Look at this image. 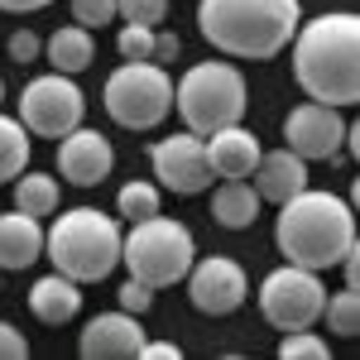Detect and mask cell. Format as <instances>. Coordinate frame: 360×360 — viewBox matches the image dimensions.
<instances>
[{
    "label": "cell",
    "mask_w": 360,
    "mask_h": 360,
    "mask_svg": "<svg viewBox=\"0 0 360 360\" xmlns=\"http://www.w3.org/2000/svg\"><path fill=\"white\" fill-rule=\"evenodd\" d=\"M293 44V82L307 101L356 106L360 101V20L351 10H327L303 20Z\"/></svg>",
    "instance_id": "cell-1"
},
{
    "label": "cell",
    "mask_w": 360,
    "mask_h": 360,
    "mask_svg": "<svg viewBox=\"0 0 360 360\" xmlns=\"http://www.w3.org/2000/svg\"><path fill=\"white\" fill-rule=\"evenodd\" d=\"M274 245L288 264H303V269L327 274V269L341 264L346 250H356V207L336 193L303 188L288 202H278Z\"/></svg>",
    "instance_id": "cell-2"
},
{
    "label": "cell",
    "mask_w": 360,
    "mask_h": 360,
    "mask_svg": "<svg viewBox=\"0 0 360 360\" xmlns=\"http://www.w3.org/2000/svg\"><path fill=\"white\" fill-rule=\"evenodd\" d=\"M303 25V0H197L202 39L226 58L264 63L288 49Z\"/></svg>",
    "instance_id": "cell-3"
},
{
    "label": "cell",
    "mask_w": 360,
    "mask_h": 360,
    "mask_svg": "<svg viewBox=\"0 0 360 360\" xmlns=\"http://www.w3.org/2000/svg\"><path fill=\"white\" fill-rule=\"evenodd\" d=\"M120 221L106 217L101 207H72L44 231V255L53 259L58 274L77 283H101L120 264Z\"/></svg>",
    "instance_id": "cell-4"
},
{
    "label": "cell",
    "mask_w": 360,
    "mask_h": 360,
    "mask_svg": "<svg viewBox=\"0 0 360 360\" xmlns=\"http://www.w3.org/2000/svg\"><path fill=\"white\" fill-rule=\"evenodd\" d=\"M193 259H197L193 231L178 217H164V212H154L144 221H130V231L120 236V264L130 269V278L149 283V288L183 283Z\"/></svg>",
    "instance_id": "cell-5"
},
{
    "label": "cell",
    "mask_w": 360,
    "mask_h": 360,
    "mask_svg": "<svg viewBox=\"0 0 360 360\" xmlns=\"http://www.w3.org/2000/svg\"><path fill=\"white\" fill-rule=\"evenodd\" d=\"M173 106L183 115V130L193 135H212L221 125H236L245 120V106H250V86H245V72L236 63H193L178 86H173Z\"/></svg>",
    "instance_id": "cell-6"
},
{
    "label": "cell",
    "mask_w": 360,
    "mask_h": 360,
    "mask_svg": "<svg viewBox=\"0 0 360 360\" xmlns=\"http://www.w3.org/2000/svg\"><path fill=\"white\" fill-rule=\"evenodd\" d=\"M173 111V77L164 63H120L106 77V115L120 130H154Z\"/></svg>",
    "instance_id": "cell-7"
},
{
    "label": "cell",
    "mask_w": 360,
    "mask_h": 360,
    "mask_svg": "<svg viewBox=\"0 0 360 360\" xmlns=\"http://www.w3.org/2000/svg\"><path fill=\"white\" fill-rule=\"evenodd\" d=\"M322 303H327L322 274L303 269V264H288V259L278 269H269L259 283V312L278 332H303L312 322H322Z\"/></svg>",
    "instance_id": "cell-8"
},
{
    "label": "cell",
    "mask_w": 360,
    "mask_h": 360,
    "mask_svg": "<svg viewBox=\"0 0 360 360\" xmlns=\"http://www.w3.org/2000/svg\"><path fill=\"white\" fill-rule=\"evenodd\" d=\"M82 115H86V96L68 72H44V77L25 82V91H20V125L39 139H63L68 130L82 125Z\"/></svg>",
    "instance_id": "cell-9"
},
{
    "label": "cell",
    "mask_w": 360,
    "mask_h": 360,
    "mask_svg": "<svg viewBox=\"0 0 360 360\" xmlns=\"http://www.w3.org/2000/svg\"><path fill=\"white\" fill-rule=\"evenodd\" d=\"M188 303L197 312H207V317H231V312H240L250 298V274L240 259H231V255H207V259H193V269H188Z\"/></svg>",
    "instance_id": "cell-10"
},
{
    "label": "cell",
    "mask_w": 360,
    "mask_h": 360,
    "mask_svg": "<svg viewBox=\"0 0 360 360\" xmlns=\"http://www.w3.org/2000/svg\"><path fill=\"white\" fill-rule=\"evenodd\" d=\"M149 168L159 178V188L178 197H197L212 188V164H207V149H202V135L193 130H178L168 139H154L149 149Z\"/></svg>",
    "instance_id": "cell-11"
},
{
    "label": "cell",
    "mask_w": 360,
    "mask_h": 360,
    "mask_svg": "<svg viewBox=\"0 0 360 360\" xmlns=\"http://www.w3.org/2000/svg\"><path fill=\"white\" fill-rule=\"evenodd\" d=\"M341 139H346V115L341 106H327V101H303L283 115V144L317 164V159H336L341 154Z\"/></svg>",
    "instance_id": "cell-12"
},
{
    "label": "cell",
    "mask_w": 360,
    "mask_h": 360,
    "mask_svg": "<svg viewBox=\"0 0 360 360\" xmlns=\"http://www.w3.org/2000/svg\"><path fill=\"white\" fill-rule=\"evenodd\" d=\"M111 168H115V149L101 130L77 125V130H68V135L58 139V173H63V183L96 188V183L111 178Z\"/></svg>",
    "instance_id": "cell-13"
},
{
    "label": "cell",
    "mask_w": 360,
    "mask_h": 360,
    "mask_svg": "<svg viewBox=\"0 0 360 360\" xmlns=\"http://www.w3.org/2000/svg\"><path fill=\"white\" fill-rule=\"evenodd\" d=\"M144 341L149 336L139 327V317L115 307V312H96L86 322L82 336H77V351H82V360H130V356H139Z\"/></svg>",
    "instance_id": "cell-14"
},
{
    "label": "cell",
    "mask_w": 360,
    "mask_h": 360,
    "mask_svg": "<svg viewBox=\"0 0 360 360\" xmlns=\"http://www.w3.org/2000/svg\"><path fill=\"white\" fill-rule=\"evenodd\" d=\"M202 149H207V164H212V178H250L255 164H259V135L245 130L240 120L236 125H221L212 135H202Z\"/></svg>",
    "instance_id": "cell-15"
},
{
    "label": "cell",
    "mask_w": 360,
    "mask_h": 360,
    "mask_svg": "<svg viewBox=\"0 0 360 360\" xmlns=\"http://www.w3.org/2000/svg\"><path fill=\"white\" fill-rule=\"evenodd\" d=\"M255 193L259 202H288L293 193H303L307 188V159H298L288 144L283 149H269V154H259V164H255Z\"/></svg>",
    "instance_id": "cell-16"
},
{
    "label": "cell",
    "mask_w": 360,
    "mask_h": 360,
    "mask_svg": "<svg viewBox=\"0 0 360 360\" xmlns=\"http://www.w3.org/2000/svg\"><path fill=\"white\" fill-rule=\"evenodd\" d=\"M29 312L39 317V322H49V327H63V322H72L77 312H82V283L68 274H44L34 278V288H29Z\"/></svg>",
    "instance_id": "cell-17"
},
{
    "label": "cell",
    "mask_w": 360,
    "mask_h": 360,
    "mask_svg": "<svg viewBox=\"0 0 360 360\" xmlns=\"http://www.w3.org/2000/svg\"><path fill=\"white\" fill-rule=\"evenodd\" d=\"M34 259H44V226L15 207L0 217V269H29Z\"/></svg>",
    "instance_id": "cell-18"
},
{
    "label": "cell",
    "mask_w": 360,
    "mask_h": 360,
    "mask_svg": "<svg viewBox=\"0 0 360 360\" xmlns=\"http://www.w3.org/2000/svg\"><path fill=\"white\" fill-rule=\"evenodd\" d=\"M91 58H96V39H91V29L82 25H63L49 34V44H44V63L53 68V72H68V77H77L91 68Z\"/></svg>",
    "instance_id": "cell-19"
},
{
    "label": "cell",
    "mask_w": 360,
    "mask_h": 360,
    "mask_svg": "<svg viewBox=\"0 0 360 360\" xmlns=\"http://www.w3.org/2000/svg\"><path fill=\"white\" fill-rule=\"evenodd\" d=\"M259 193H255V183H245V178H226L221 188L212 193V221L226 226V231H245V226H255V217H259Z\"/></svg>",
    "instance_id": "cell-20"
},
{
    "label": "cell",
    "mask_w": 360,
    "mask_h": 360,
    "mask_svg": "<svg viewBox=\"0 0 360 360\" xmlns=\"http://www.w3.org/2000/svg\"><path fill=\"white\" fill-rule=\"evenodd\" d=\"M10 193H15V207L29 212V217H53L58 212V178L53 173H39V168H25L20 178H10Z\"/></svg>",
    "instance_id": "cell-21"
},
{
    "label": "cell",
    "mask_w": 360,
    "mask_h": 360,
    "mask_svg": "<svg viewBox=\"0 0 360 360\" xmlns=\"http://www.w3.org/2000/svg\"><path fill=\"white\" fill-rule=\"evenodd\" d=\"M29 168V130L20 115H0V183L20 178Z\"/></svg>",
    "instance_id": "cell-22"
},
{
    "label": "cell",
    "mask_w": 360,
    "mask_h": 360,
    "mask_svg": "<svg viewBox=\"0 0 360 360\" xmlns=\"http://www.w3.org/2000/svg\"><path fill=\"white\" fill-rule=\"evenodd\" d=\"M159 207H164L159 183H144V178L125 183V188L115 193V217H120V221H144V217H154Z\"/></svg>",
    "instance_id": "cell-23"
},
{
    "label": "cell",
    "mask_w": 360,
    "mask_h": 360,
    "mask_svg": "<svg viewBox=\"0 0 360 360\" xmlns=\"http://www.w3.org/2000/svg\"><path fill=\"white\" fill-rule=\"evenodd\" d=\"M322 322H327V332H336V336L360 332V288L356 283H346L341 293H332V298L322 303Z\"/></svg>",
    "instance_id": "cell-24"
},
{
    "label": "cell",
    "mask_w": 360,
    "mask_h": 360,
    "mask_svg": "<svg viewBox=\"0 0 360 360\" xmlns=\"http://www.w3.org/2000/svg\"><path fill=\"white\" fill-rule=\"evenodd\" d=\"M115 53H120V63H149L154 58V29L149 25H120Z\"/></svg>",
    "instance_id": "cell-25"
},
{
    "label": "cell",
    "mask_w": 360,
    "mask_h": 360,
    "mask_svg": "<svg viewBox=\"0 0 360 360\" xmlns=\"http://www.w3.org/2000/svg\"><path fill=\"white\" fill-rule=\"evenodd\" d=\"M278 356H283V360H327V356H332V346L312 332V327H303V332H283Z\"/></svg>",
    "instance_id": "cell-26"
},
{
    "label": "cell",
    "mask_w": 360,
    "mask_h": 360,
    "mask_svg": "<svg viewBox=\"0 0 360 360\" xmlns=\"http://www.w3.org/2000/svg\"><path fill=\"white\" fill-rule=\"evenodd\" d=\"M115 15L125 25H149L159 29L168 20V0H115Z\"/></svg>",
    "instance_id": "cell-27"
},
{
    "label": "cell",
    "mask_w": 360,
    "mask_h": 360,
    "mask_svg": "<svg viewBox=\"0 0 360 360\" xmlns=\"http://www.w3.org/2000/svg\"><path fill=\"white\" fill-rule=\"evenodd\" d=\"M68 5H72V25H82V29H101L111 20H120L115 0H68Z\"/></svg>",
    "instance_id": "cell-28"
},
{
    "label": "cell",
    "mask_w": 360,
    "mask_h": 360,
    "mask_svg": "<svg viewBox=\"0 0 360 360\" xmlns=\"http://www.w3.org/2000/svg\"><path fill=\"white\" fill-rule=\"evenodd\" d=\"M120 307H125V312H135V317H144V312L154 307V288H149V283H139V278H125V283H120Z\"/></svg>",
    "instance_id": "cell-29"
},
{
    "label": "cell",
    "mask_w": 360,
    "mask_h": 360,
    "mask_svg": "<svg viewBox=\"0 0 360 360\" xmlns=\"http://www.w3.org/2000/svg\"><path fill=\"white\" fill-rule=\"evenodd\" d=\"M39 53H44V44H39L34 29H15V34H10V58H15V63H34Z\"/></svg>",
    "instance_id": "cell-30"
},
{
    "label": "cell",
    "mask_w": 360,
    "mask_h": 360,
    "mask_svg": "<svg viewBox=\"0 0 360 360\" xmlns=\"http://www.w3.org/2000/svg\"><path fill=\"white\" fill-rule=\"evenodd\" d=\"M25 356H29L25 332H15L10 322H0V360H25Z\"/></svg>",
    "instance_id": "cell-31"
},
{
    "label": "cell",
    "mask_w": 360,
    "mask_h": 360,
    "mask_svg": "<svg viewBox=\"0 0 360 360\" xmlns=\"http://www.w3.org/2000/svg\"><path fill=\"white\" fill-rule=\"evenodd\" d=\"M183 53V39H178V34H159V29H154V58H149V63H173V58Z\"/></svg>",
    "instance_id": "cell-32"
},
{
    "label": "cell",
    "mask_w": 360,
    "mask_h": 360,
    "mask_svg": "<svg viewBox=\"0 0 360 360\" xmlns=\"http://www.w3.org/2000/svg\"><path fill=\"white\" fill-rule=\"evenodd\" d=\"M173 356H183L173 341H144L139 346V360H173Z\"/></svg>",
    "instance_id": "cell-33"
},
{
    "label": "cell",
    "mask_w": 360,
    "mask_h": 360,
    "mask_svg": "<svg viewBox=\"0 0 360 360\" xmlns=\"http://www.w3.org/2000/svg\"><path fill=\"white\" fill-rule=\"evenodd\" d=\"M44 5H53V0H0V10H10V15H34Z\"/></svg>",
    "instance_id": "cell-34"
},
{
    "label": "cell",
    "mask_w": 360,
    "mask_h": 360,
    "mask_svg": "<svg viewBox=\"0 0 360 360\" xmlns=\"http://www.w3.org/2000/svg\"><path fill=\"white\" fill-rule=\"evenodd\" d=\"M0 101H5V77H0Z\"/></svg>",
    "instance_id": "cell-35"
}]
</instances>
